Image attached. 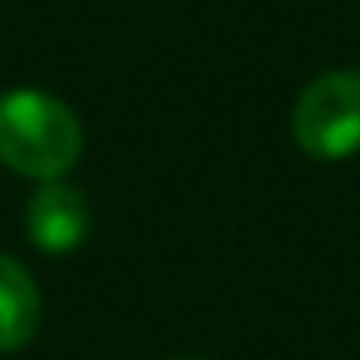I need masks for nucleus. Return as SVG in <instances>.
<instances>
[{
  "label": "nucleus",
  "mask_w": 360,
  "mask_h": 360,
  "mask_svg": "<svg viewBox=\"0 0 360 360\" xmlns=\"http://www.w3.org/2000/svg\"><path fill=\"white\" fill-rule=\"evenodd\" d=\"M292 140L318 161L360 153V72L335 68L314 77L292 102Z\"/></svg>",
  "instance_id": "nucleus-2"
},
{
  "label": "nucleus",
  "mask_w": 360,
  "mask_h": 360,
  "mask_svg": "<svg viewBox=\"0 0 360 360\" xmlns=\"http://www.w3.org/2000/svg\"><path fill=\"white\" fill-rule=\"evenodd\" d=\"M81 119L68 102L47 89L0 94V165L34 183H51L81 161Z\"/></svg>",
  "instance_id": "nucleus-1"
},
{
  "label": "nucleus",
  "mask_w": 360,
  "mask_h": 360,
  "mask_svg": "<svg viewBox=\"0 0 360 360\" xmlns=\"http://www.w3.org/2000/svg\"><path fill=\"white\" fill-rule=\"evenodd\" d=\"M39 318H43V301L34 276L13 255H0V352L26 347L39 330Z\"/></svg>",
  "instance_id": "nucleus-4"
},
{
  "label": "nucleus",
  "mask_w": 360,
  "mask_h": 360,
  "mask_svg": "<svg viewBox=\"0 0 360 360\" xmlns=\"http://www.w3.org/2000/svg\"><path fill=\"white\" fill-rule=\"evenodd\" d=\"M26 233L47 255H68L89 233V200L64 178L43 183L26 204Z\"/></svg>",
  "instance_id": "nucleus-3"
}]
</instances>
